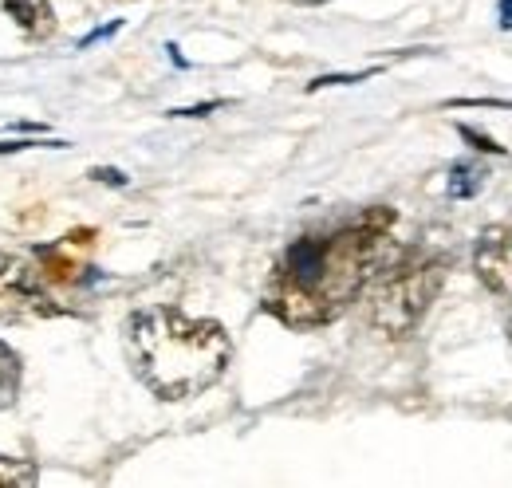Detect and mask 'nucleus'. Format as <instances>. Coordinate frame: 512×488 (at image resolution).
<instances>
[{
  "label": "nucleus",
  "mask_w": 512,
  "mask_h": 488,
  "mask_svg": "<svg viewBox=\"0 0 512 488\" xmlns=\"http://www.w3.org/2000/svg\"><path fill=\"white\" fill-rule=\"evenodd\" d=\"M485 178V170L481 166H473V162H465V166H453V178H449V197H473L477 193V185Z\"/></svg>",
  "instance_id": "9"
},
{
  "label": "nucleus",
  "mask_w": 512,
  "mask_h": 488,
  "mask_svg": "<svg viewBox=\"0 0 512 488\" xmlns=\"http://www.w3.org/2000/svg\"><path fill=\"white\" fill-rule=\"evenodd\" d=\"M91 178H95V182H107V185H127V178H123L119 170H95Z\"/></svg>",
  "instance_id": "12"
},
{
  "label": "nucleus",
  "mask_w": 512,
  "mask_h": 488,
  "mask_svg": "<svg viewBox=\"0 0 512 488\" xmlns=\"http://www.w3.org/2000/svg\"><path fill=\"white\" fill-rule=\"evenodd\" d=\"M473 268L489 292L512 300V221H501L481 233L477 252H473Z\"/></svg>",
  "instance_id": "4"
},
{
  "label": "nucleus",
  "mask_w": 512,
  "mask_h": 488,
  "mask_svg": "<svg viewBox=\"0 0 512 488\" xmlns=\"http://www.w3.org/2000/svg\"><path fill=\"white\" fill-rule=\"evenodd\" d=\"M119 28H123V24H119V20H115V24H107V28H99V32H91V36H87V40H83V48H91V44H95V40H107V36H115V32H119Z\"/></svg>",
  "instance_id": "11"
},
{
  "label": "nucleus",
  "mask_w": 512,
  "mask_h": 488,
  "mask_svg": "<svg viewBox=\"0 0 512 488\" xmlns=\"http://www.w3.org/2000/svg\"><path fill=\"white\" fill-rule=\"evenodd\" d=\"M296 4H323V0H296Z\"/></svg>",
  "instance_id": "14"
},
{
  "label": "nucleus",
  "mask_w": 512,
  "mask_h": 488,
  "mask_svg": "<svg viewBox=\"0 0 512 488\" xmlns=\"http://www.w3.org/2000/svg\"><path fill=\"white\" fill-rule=\"evenodd\" d=\"M4 12L16 20V28L28 40H48L56 32V16L48 0H4Z\"/></svg>",
  "instance_id": "6"
},
{
  "label": "nucleus",
  "mask_w": 512,
  "mask_h": 488,
  "mask_svg": "<svg viewBox=\"0 0 512 488\" xmlns=\"http://www.w3.org/2000/svg\"><path fill=\"white\" fill-rule=\"evenodd\" d=\"M16 394H20V355L8 343H0V410L12 406Z\"/></svg>",
  "instance_id": "7"
},
{
  "label": "nucleus",
  "mask_w": 512,
  "mask_h": 488,
  "mask_svg": "<svg viewBox=\"0 0 512 488\" xmlns=\"http://www.w3.org/2000/svg\"><path fill=\"white\" fill-rule=\"evenodd\" d=\"M127 355L142 386L158 398H193L229 366V335L213 319H193L178 307H146L127 323Z\"/></svg>",
  "instance_id": "2"
},
{
  "label": "nucleus",
  "mask_w": 512,
  "mask_h": 488,
  "mask_svg": "<svg viewBox=\"0 0 512 488\" xmlns=\"http://www.w3.org/2000/svg\"><path fill=\"white\" fill-rule=\"evenodd\" d=\"M461 138H469V142H477V150H485V154H501V150H505V146H497L493 138H481L477 130H465V126H461Z\"/></svg>",
  "instance_id": "10"
},
{
  "label": "nucleus",
  "mask_w": 512,
  "mask_h": 488,
  "mask_svg": "<svg viewBox=\"0 0 512 488\" xmlns=\"http://www.w3.org/2000/svg\"><path fill=\"white\" fill-rule=\"evenodd\" d=\"M509 335H512V315H509Z\"/></svg>",
  "instance_id": "15"
},
{
  "label": "nucleus",
  "mask_w": 512,
  "mask_h": 488,
  "mask_svg": "<svg viewBox=\"0 0 512 488\" xmlns=\"http://www.w3.org/2000/svg\"><path fill=\"white\" fill-rule=\"evenodd\" d=\"M446 280V260L430 252H410L390 260L371 284V327L390 339L410 335L422 315L430 311L434 296L442 292Z\"/></svg>",
  "instance_id": "3"
},
{
  "label": "nucleus",
  "mask_w": 512,
  "mask_h": 488,
  "mask_svg": "<svg viewBox=\"0 0 512 488\" xmlns=\"http://www.w3.org/2000/svg\"><path fill=\"white\" fill-rule=\"evenodd\" d=\"M497 16H501V28H512V0H501Z\"/></svg>",
  "instance_id": "13"
},
{
  "label": "nucleus",
  "mask_w": 512,
  "mask_h": 488,
  "mask_svg": "<svg viewBox=\"0 0 512 488\" xmlns=\"http://www.w3.org/2000/svg\"><path fill=\"white\" fill-rule=\"evenodd\" d=\"M394 213H367L363 221L300 237L292 244L264 292V307L288 327H323L355 304L390 260L398 244L390 237Z\"/></svg>",
  "instance_id": "1"
},
{
  "label": "nucleus",
  "mask_w": 512,
  "mask_h": 488,
  "mask_svg": "<svg viewBox=\"0 0 512 488\" xmlns=\"http://www.w3.org/2000/svg\"><path fill=\"white\" fill-rule=\"evenodd\" d=\"M36 481H40V473H36L32 461L0 457V488H32Z\"/></svg>",
  "instance_id": "8"
},
{
  "label": "nucleus",
  "mask_w": 512,
  "mask_h": 488,
  "mask_svg": "<svg viewBox=\"0 0 512 488\" xmlns=\"http://www.w3.org/2000/svg\"><path fill=\"white\" fill-rule=\"evenodd\" d=\"M28 311H44V292H40V276L20 260L0 252V323L20 319Z\"/></svg>",
  "instance_id": "5"
}]
</instances>
